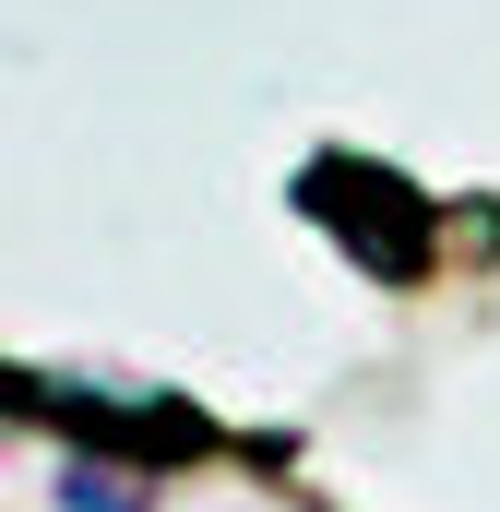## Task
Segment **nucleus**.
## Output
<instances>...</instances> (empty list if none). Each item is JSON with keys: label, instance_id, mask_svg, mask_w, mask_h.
<instances>
[{"label": "nucleus", "instance_id": "nucleus-1", "mask_svg": "<svg viewBox=\"0 0 500 512\" xmlns=\"http://www.w3.org/2000/svg\"><path fill=\"white\" fill-rule=\"evenodd\" d=\"M60 501H72V512H143L120 477H108V465H72V477H60Z\"/></svg>", "mask_w": 500, "mask_h": 512}]
</instances>
